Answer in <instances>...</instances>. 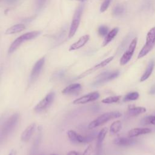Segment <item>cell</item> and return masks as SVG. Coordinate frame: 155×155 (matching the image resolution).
I'll use <instances>...</instances> for the list:
<instances>
[{"label":"cell","mask_w":155,"mask_h":155,"mask_svg":"<svg viewBox=\"0 0 155 155\" xmlns=\"http://www.w3.org/2000/svg\"><path fill=\"white\" fill-rule=\"evenodd\" d=\"M89 39H90V36L88 35H85L81 36L77 42L73 43L70 47L69 51H73V50H76L81 48V47H82L86 44V43L88 41Z\"/></svg>","instance_id":"obj_18"},{"label":"cell","mask_w":155,"mask_h":155,"mask_svg":"<svg viewBox=\"0 0 155 155\" xmlns=\"http://www.w3.org/2000/svg\"><path fill=\"white\" fill-rule=\"evenodd\" d=\"M91 146L88 145L84 151L82 155H91Z\"/></svg>","instance_id":"obj_31"},{"label":"cell","mask_w":155,"mask_h":155,"mask_svg":"<svg viewBox=\"0 0 155 155\" xmlns=\"http://www.w3.org/2000/svg\"><path fill=\"white\" fill-rule=\"evenodd\" d=\"M124 8L122 6L120 5H117L115 7V8L113 9V13L114 15H121L124 12Z\"/></svg>","instance_id":"obj_30"},{"label":"cell","mask_w":155,"mask_h":155,"mask_svg":"<svg viewBox=\"0 0 155 155\" xmlns=\"http://www.w3.org/2000/svg\"><path fill=\"white\" fill-rule=\"evenodd\" d=\"M151 131V129L148 128H134L128 131V137H134L140 135L150 133Z\"/></svg>","instance_id":"obj_17"},{"label":"cell","mask_w":155,"mask_h":155,"mask_svg":"<svg viewBox=\"0 0 155 155\" xmlns=\"http://www.w3.org/2000/svg\"><path fill=\"white\" fill-rule=\"evenodd\" d=\"M40 33V31H31L21 35L17 38L10 45L8 51V54L13 53L21 44H22V43L38 37Z\"/></svg>","instance_id":"obj_3"},{"label":"cell","mask_w":155,"mask_h":155,"mask_svg":"<svg viewBox=\"0 0 155 155\" xmlns=\"http://www.w3.org/2000/svg\"><path fill=\"white\" fill-rule=\"evenodd\" d=\"M150 93L151 94H154L155 93V85H154L153 87H151V88L150 89Z\"/></svg>","instance_id":"obj_35"},{"label":"cell","mask_w":155,"mask_h":155,"mask_svg":"<svg viewBox=\"0 0 155 155\" xmlns=\"http://www.w3.org/2000/svg\"><path fill=\"white\" fill-rule=\"evenodd\" d=\"M84 5L83 4H80L78 8L76 9L73 15L72 21L71 23V25L70 27V30L68 32V38H72L76 33L79 26V23L81 21V16L83 12Z\"/></svg>","instance_id":"obj_5"},{"label":"cell","mask_w":155,"mask_h":155,"mask_svg":"<svg viewBox=\"0 0 155 155\" xmlns=\"http://www.w3.org/2000/svg\"><path fill=\"white\" fill-rule=\"evenodd\" d=\"M108 28L105 25H101L98 28V33L101 36H105L107 35Z\"/></svg>","instance_id":"obj_28"},{"label":"cell","mask_w":155,"mask_h":155,"mask_svg":"<svg viewBox=\"0 0 155 155\" xmlns=\"http://www.w3.org/2000/svg\"><path fill=\"white\" fill-rule=\"evenodd\" d=\"M40 155H43V154H40Z\"/></svg>","instance_id":"obj_37"},{"label":"cell","mask_w":155,"mask_h":155,"mask_svg":"<svg viewBox=\"0 0 155 155\" xmlns=\"http://www.w3.org/2000/svg\"><path fill=\"white\" fill-rule=\"evenodd\" d=\"M121 99V96H108L105 98L102 99L101 102L103 104H110L113 103L117 102Z\"/></svg>","instance_id":"obj_26"},{"label":"cell","mask_w":155,"mask_h":155,"mask_svg":"<svg viewBox=\"0 0 155 155\" xmlns=\"http://www.w3.org/2000/svg\"><path fill=\"white\" fill-rule=\"evenodd\" d=\"M67 133L69 140L72 143L76 145L88 143L89 142H91L94 138V136L92 134L84 136L77 133L76 131L72 130H68Z\"/></svg>","instance_id":"obj_6"},{"label":"cell","mask_w":155,"mask_h":155,"mask_svg":"<svg viewBox=\"0 0 155 155\" xmlns=\"http://www.w3.org/2000/svg\"><path fill=\"white\" fill-rule=\"evenodd\" d=\"M111 0H104L103 3L102 4L101 8H100V11L101 12H105L108 7Z\"/></svg>","instance_id":"obj_29"},{"label":"cell","mask_w":155,"mask_h":155,"mask_svg":"<svg viewBox=\"0 0 155 155\" xmlns=\"http://www.w3.org/2000/svg\"><path fill=\"white\" fill-rule=\"evenodd\" d=\"M119 74V71H114L113 72H109V71H105L104 73H102L99 76L96 77V79L95 81L93 82V85L94 86L99 85H101L107 81L113 80L117 78Z\"/></svg>","instance_id":"obj_9"},{"label":"cell","mask_w":155,"mask_h":155,"mask_svg":"<svg viewBox=\"0 0 155 155\" xmlns=\"http://www.w3.org/2000/svg\"><path fill=\"white\" fill-rule=\"evenodd\" d=\"M50 155H57V154H50Z\"/></svg>","instance_id":"obj_36"},{"label":"cell","mask_w":155,"mask_h":155,"mask_svg":"<svg viewBox=\"0 0 155 155\" xmlns=\"http://www.w3.org/2000/svg\"><path fill=\"white\" fill-rule=\"evenodd\" d=\"M136 142V140L133 139V137H120L115 139L113 140V143L115 145L119 146H123V147H128L134 144Z\"/></svg>","instance_id":"obj_16"},{"label":"cell","mask_w":155,"mask_h":155,"mask_svg":"<svg viewBox=\"0 0 155 155\" xmlns=\"http://www.w3.org/2000/svg\"><path fill=\"white\" fill-rule=\"evenodd\" d=\"M19 114L15 113L8 117L0 127V143H3L12 134L18 125Z\"/></svg>","instance_id":"obj_1"},{"label":"cell","mask_w":155,"mask_h":155,"mask_svg":"<svg viewBox=\"0 0 155 155\" xmlns=\"http://www.w3.org/2000/svg\"><path fill=\"white\" fill-rule=\"evenodd\" d=\"M81 90L82 86L80 84L74 83L64 88L62 91V93L65 95H75L79 94Z\"/></svg>","instance_id":"obj_14"},{"label":"cell","mask_w":155,"mask_h":155,"mask_svg":"<svg viewBox=\"0 0 155 155\" xmlns=\"http://www.w3.org/2000/svg\"><path fill=\"white\" fill-rule=\"evenodd\" d=\"M139 97V94L137 91H133L127 93L123 98L124 102H129L137 100Z\"/></svg>","instance_id":"obj_25"},{"label":"cell","mask_w":155,"mask_h":155,"mask_svg":"<svg viewBox=\"0 0 155 155\" xmlns=\"http://www.w3.org/2000/svg\"><path fill=\"white\" fill-rule=\"evenodd\" d=\"M55 97V93L51 91L48 93L41 101H40L34 107L36 113H41L47 110L53 103Z\"/></svg>","instance_id":"obj_7"},{"label":"cell","mask_w":155,"mask_h":155,"mask_svg":"<svg viewBox=\"0 0 155 155\" xmlns=\"http://www.w3.org/2000/svg\"><path fill=\"white\" fill-rule=\"evenodd\" d=\"M122 116L121 113L117 111H109L99 116H98L96 119L91 121L88 125V128L89 129H93L96 128L97 127L101 126L105 124L106 122L112 120L113 119L119 118Z\"/></svg>","instance_id":"obj_2"},{"label":"cell","mask_w":155,"mask_h":155,"mask_svg":"<svg viewBox=\"0 0 155 155\" xmlns=\"http://www.w3.org/2000/svg\"><path fill=\"white\" fill-rule=\"evenodd\" d=\"M137 42V38H134L131 43L130 44L127 51H125V53L122 56L120 59V65H124L127 64L131 59L133 53L134 52L135 48L136 47V44Z\"/></svg>","instance_id":"obj_10"},{"label":"cell","mask_w":155,"mask_h":155,"mask_svg":"<svg viewBox=\"0 0 155 155\" xmlns=\"http://www.w3.org/2000/svg\"><path fill=\"white\" fill-rule=\"evenodd\" d=\"M122 129V122L120 120H117L113 122L110 127V133L111 134L118 133Z\"/></svg>","instance_id":"obj_23"},{"label":"cell","mask_w":155,"mask_h":155,"mask_svg":"<svg viewBox=\"0 0 155 155\" xmlns=\"http://www.w3.org/2000/svg\"><path fill=\"white\" fill-rule=\"evenodd\" d=\"M41 133H39V134L36 136V137L33 142V144L32 147L30 150V155H36V154L39 145L41 142Z\"/></svg>","instance_id":"obj_24"},{"label":"cell","mask_w":155,"mask_h":155,"mask_svg":"<svg viewBox=\"0 0 155 155\" xmlns=\"http://www.w3.org/2000/svg\"><path fill=\"white\" fill-rule=\"evenodd\" d=\"M154 65H155V62L153 59L151 60L149 62V63L146 68L145 71H144V73L142 75L141 78H140V82H143L149 78V77L151 76V74L153 73V69L154 67Z\"/></svg>","instance_id":"obj_20"},{"label":"cell","mask_w":155,"mask_h":155,"mask_svg":"<svg viewBox=\"0 0 155 155\" xmlns=\"http://www.w3.org/2000/svg\"><path fill=\"white\" fill-rule=\"evenodd\" d=\"M118 31H119V28L116 27V28H114L113 29H112L109 33H108L107 35L105 36V39L103 41L102 46L103 47L106 46L108 43H110L113 39V38L117 35Z\"/></svg>","instance_id":"obj_22"},{"label":"cell","mask_w":155,"mask_h":155,"mask_svg":"<svg viewBox=\"0 0 155 155\" xmlns=\"http://www.w3.org/2000/svg\"><path fill=\"white\" fill-rule=\"evenodd\" d=\"M45 63V58H40L33 65L29 77V85L34 84L38 79Z\"/></svg>","instance_id":"obj_8"},{"label":"cell","mask_w":155,"mask_h":155,"mask_svg":"<svg viewBox=\"0 0 155 155\" xmlns=\"http://www.w3.org/2000/svg\"><path fill=\"white\" fill-rule=\"evenodd\" d=\"M147 111L146 108L143 107H135L130 105L128 107L127 114L130 116H136Z\"/></svg>","instance_id":"obj_19"},{"label":"cell","mask_w":155,"mask_h":155,"mask_svg":"<svg viewBox=\"0 0 155 155\" xmlns=\"http://www.w3.org/2000/svg\"><path fill=\"white\" fill-rule=\"evenodd\" d=\"M143 123L144 124L155 125V116H148L143 119Z\"/></svg>","instance_id":"obj_27"},{"label":"cell","mask_w":155,"mask_h":155,"mask_svg":"<svg viewBox=\"0 0 155 155\" xmlns=\"http://www.w3.org/2000/svg\"><path fill=\"white\" fill-rule=\"evenodd\" d=\"M25 28V26L22 24H15L11 27L7 28L5 31L6 35H12L17 33H19L23 31Z\"/></svg>","instance_id":"obj_21"},{"label":"cell","mask_w":155,"mask_h":155,"mask_svg":"<svg viewBox=\"0 0 155 155\" xmlns=\"http://www.w3.org/2000/svg\"><path fill=\"white\" fill-rule=\"evenodd\" d=\"M36 129V124L35 123L29 125L22 133L21 135V140L23 142H27L31 139Z\"/></svg>","instance_id":"obj_15"},{"label":"cell","mask_w":155,"mask_h":155,"mask_svg":"<svg viewBox=\"0 0 155 155\" xmlns=\"http://www.w3.org/2000/svg\"><path fill=\"white\" fill-rule=\"evenodd\" d=\"M45 1H46V0H38V2H37L38 7L39 8H41L45 4Z\"/></svg>","instance_id":"obj_32"},{"label":"cell","mask_w":155,"mask_h":155,"mask_svg":"<svg viewBox=\"0 0 155 155\" xmlns=\"http://www.w3.org/2000/svg\"><path fill=\"white\" fill-rule=\"evenodd\" d=\"M67 155H79V154L78 152L73 150V151H69V152L67 154Z\"/></svg>","instance_id":"obj_33"},{"label":"cell","mask_w":155,"mask_h":155,"mask_svg":"<svg viewBox=\"0 0 155 155\" xmlns=\"http://www.w3.org/2000/svg\"><path fill=\"white\" fill-rule=\"evenodd\" d=\"M155 44V27L149 30L146 36V43L140 51L137 58L140 59L146 56L153 48Z\"/></svg>","instance_id":"obj_4"},{"label":"cell","mask_w":155,"mask_h":155,"mask_svg":"<svg viewBox=\"0 0 155 155\" xmlns=\"http://www.w3.org/2000/svg\"><path fill=\"white\" fill-rule=\"evenodd\" d=\"M108 131V128L104 127L101 130L97 136L96 146V155H101L102 152V143L106 136Z\"/></svg>","instance_id":"obj_13"},{"label":"cell","mask_w":155,"mask_h":155,"mask_svg":"<svg viewBox=\"0 0 155 155\" xmlns=\"http://www.w3.org/2000/svg\"><path fill=\"white\" fill-rule=\"evenodd\" d=\"M17 154V153H16V151L15 150V149H12L10 150L8 155H16Z\"/></svg>","instance_id":"obj_34"},{"label":"cell","mask_w":155,"mask_h":155,"mask_svg":"<svg viewBox=\"0 0 155 155\" xmlns=\"http://www.w3.org/2000/svg\"><path fill=\"white\" fill-rule=\"evenodd\" d=\"M99 97L100 94L98 91H93L74 100L73 101V104L75 105L85 104L90 102L94 101L97 100Z\"/></svg>","instance_id":"obj_12"},{"label":"cell","mask_w":155,"mask_h":155,"mask_svg":"<svg viewBox=\"0 0 155 155\" xmlns=\"http://www.w3.org/2000/svg\"><path fill=\"white\" fill-rule=\"evenodd\" d=\"M114 59V56H110L107 59H105V60L102 61V62H101L100 63L95 65L94 66H93V67L87 70L86 71H85L84 72H83L82 73H81V74H79L77 78H76V79H81V78H83L88 75H89L90 74L92 73L93 72L96 71L97 70H99L101 68H103L104 67H105L106 65H107L110 62H111Z\"/></svg>","instance_id":"obj_11"}]
</instances>
